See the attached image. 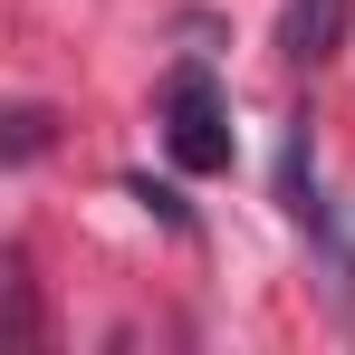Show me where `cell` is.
I'll list each match as a JSON object with an SVG mask.
<instances>
[{
  "label": "cell",
  "instance_id": "obj_1",
  "mask_svg": "<svg viewBox=\"0 0 355 355\" xmlns=\"http://www.w3.org/2000/svg\"><path fill=\"white\" fill-rule=\"evenodd\" d=\"M164 144H173L182 173H231V116H221L211 67H173L164 77Z\"/></svg>",
  "mask_w": 355,
  "mask_h": 355
},
{
  "label": "cell",
  "instance_id": "obj_4",
  "mask_svg": "<svg viewBox=\"0 0 355 355\" xmlns=\"http://www.w3.org/2000/svg\"><path fill=\"white\" fill-rule=\"evenodd\" d=\"M39 144H49V116L39 106H10V164H29Z\"/></svg>",
  "mask_w": 355,
  "mask_h": 355
},
{
  "label": "cell",
  "instance_id": "obj_3",
  "mask_svg": "<svg viewBox=\"0 0 355 355\" xmlns=\"http://www.w3.org/2000/svg\"><path fill=\"white\" fill-rule=\"evenodd\" d=\"M279 202H288L297 221H317V231H327V202H317V154H307V125H288V154H279Z\"/></svg>",
  "mask_w": 355,
  "mask_h": 355
},
{
  "label": "cell",
  "instance_id": "obj_2",
  "mask_svg": "<svg viewBox=\"0 0 355 355\" xmlns=\"http://www.w3.org/2000/svg\"><path fill=\"white\" fill-rule=\"evenodd\" d=\"M336 29H346V0H288V29H279V49L317 67L327 49H336Z\"/></svg>",
  "mask_w": 355,
  "mask_h": 355
}]
</instances>
